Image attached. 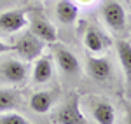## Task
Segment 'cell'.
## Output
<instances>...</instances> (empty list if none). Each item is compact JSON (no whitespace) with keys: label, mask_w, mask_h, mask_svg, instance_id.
<instances>
[{"label":"cell","mask_w":131,"mask_h":124,"mask_svg":"<svg viewBox=\"0 0 131 124\" xmlns=\"http://www.w3.org/2000/svg\"><path fill=\"white\" fill-rule=\"evenodd\" d=\"M14 51L18 52V56H19L21 60H25V61H33V60H37L42 54V51H44V40H40L35 33L26 31V33H23L19 39L16 40Z\"/></svg>","instance_id":"obj_1"},{"label":"cell","mask_w":131,"mask_h":124,"mask_svg":"<svg viewBox=\"0 0 131 124\" xmlns=\"http://www.w3.org/2000/svg\"><path fill=\"white\" fill-rule=\"evenodd\" d=\"M28 25H30V31L35 33L40 40H44V44H54V42L58 40L56 26L52 23H49L40 14H35L33 18H30Z\"/></svg>","instance_id":"obj_2"},{"label":"cell","mask_w":131,"mask_h":124,"mask_svg":"<svg viewBox=\"0 0 131 124\" xmlns=\"http://www.w3.org/2000/svg\"><path fill=\"white\" fill-rule=\"evenodd\" d=\"M101 14H103L105 23L112 30L122 31L126 28V12H124V9H122V5L119 2H115V0L107 2L103 5V9H101Z\"/></svg>","instance_id":"obj_3"},{"label":"cell","mask_w":131,"mask_h":124,"mask_svg":"<svg viewBox=\"0 0 131 124\" xmlns=\"http://www.w3.org/2000/svg\"><path fill=\"white\" fill-rule=\"evenodd\" d=\"M56 121L61 124H84L86 122L81 108H79V96L77 94H72L70 100L60 108V112L56 115Z\"/></svg>","instance_id":"obj_4"},{"label":"cell","mask_w":131,"mask_h":124,"mask_svg":"<svg viewBox=\"0 0 131 124\" xmlns=\"http://www.w3.org/2000/svg\"><path fill=\"white\" fill-rule=\"evenodd\" d=\"M28 25L26 19V10H5L0 14V30L5 33H14V31L23 30Z\"/></svg>","instance_id":"obj_5"},{"label":"cell","mask_w":131,"mask_h":124,"mask_svg":"<svg viewBox=\"0 0 131 124\" xmlns=\"http://www.w3.org/2000/svg\"><path fill=\"white\" fill-rule=\"evenodd\" d=\"M0 77L10 84H19L26 79V66L18 60H7L0 65Z\"/></svg>","instance_id":"obj_6"},{"label":"cell","mask_w":131,"mask_h":124,"mask_svg":"<svg viewBox=\"0 0 131 124\" xmlns=\"http://www.w3.org/2000/svg\"><path fill=\"white\" fill-rule=\"evenodd\" d=\"M110 44H112L110 37H107L105 33H101L98 28L89 26V28L86 30V33H84V46H86L93 54H94V52L105 51Z\"/></svg>","instance_id":"obj_7"},{"label":"cell","mask_w":131,"mask_h":124,"mask_svg":"<svg viewBox=\"0 0 131 124\" xmlns=\"http://www.w3.org/2000/svg\"><path fill=\"white\" fill-rule=\"evenodd\" d=\"M86 68H88V73H89L91 79H94L98 82L107 81L112 73V65L107 58H93L91 56L89 60H88Z\"/></svg>","instance_id":"obj_8"},{"label":"cell","mask_w":131,"mask_h":124,"mask_svg":"<svg viewBox=\"0 0 131 124\" xmlns=\"http://www.w3.org/2000/svg\"><path fill=\"white\" fill-rule=\"evenodd\" d=\"M56 61H58V66L61 68V72H65L67 75H77L79 70H81V65H79V60L75 58V54L65 47H60L56 49V54H54Z\"/></svg>","instance_id":"obj_9"},{"label":"cell","mask_w":131,"mask_h":124,"mask_svg":"<svg viewBox=\"0 0 131 124\" xmlns=\"http://www.w3.org/2000/svg\"><path fill=\"white\" fill-rule=\"evenodd\" d=\"M115 47H117V56L121 60V65L124 68L126 87H128V93L131 94V44L126 40H119L115 44Z\"/></svg>","instance_id":"obj_10"},{"label":"cell","mask_w":131,"mask_h":124,"mask_svg":"<svg viewBox=\"0 0 131 124\" xmlns=\"http://www.w3.org/2000/svg\"><path fill=\"white\" fill-rule=\"evenodd\" d=\"M52 77V61L51 56H39L37 65L33 66V82L46 84Z\"/></svg>","instance_id":"obj_11"},{"label":"cell","mask_w":131,"mask_h":124,"mask_svg":"<svg viewBox=\"0 0 131 124\" xmlns=\"http://www.w3.org/2000/svg\"><path fill=\"white\" fill-rule=\"evenodd\" d=\"M56 93H49V91H39L30 98V107L33 112L37 114H46L49 112L52 103H54Z\"/></svg>","instance_id":"obj_12"},{"label":"cell","mask_w":131,"mask_h":124,"mask_svg":"<svg viewBox=\"0 0 131 124\" xmlns=\"http://www.w3.org/2000/svg\"><path fill=\"white\" fill-rule=\"evenodd\" d=\"M79 16V7L72 0H60L56 5V18L63 25H72Z\"/></svg>","instance_id":"obj_13"},{"label":"cell","mask_w":131,"mask_h":124,"mask_svg":"<svg viewBox=\"0 0 131 124\" xmlns=\"http://www.w3.org/2000/svg\"><path fill=\"white\" fill-rule=\"evenodd\" d=\"M93 117L100 124H112L115 121V108L107 102H98L93 107Z\"/></svg>","instance_id":"obj_14"},{"label":"cell","mask_w":131,"mask_h":124,"mask_svg":"<svg viewBox=\"0 0 131 124\" xmlns=\"http://www.w3.org/2000/svg\"><path fill=\"white\" fill-rule=\"evenodd\" d=\"M19 105V94L14 89H0V112L14 110Z\"/></svg>","instance_id":"obj_15"},{"label":"cell","mask_w":131,"mask_h":124,"mask_svg":"<svg viewBox=\"0 0 131 124\" xmlns=\"http://www.w3.org/2000/svg\"><path fill=\"white\" fill-rule=\"evenodd\" d=\"M0 124H28V121L19 114H14V112H7L5 115L0 117Z\"/></svg>","instance_id":"obj_16"},{"label":"cell","mask_w":131,"mask_h":124,"mask_svg":"<svg viewBox=\"0 0 131 124\" xmlns=\"http://www.w3.org/2000/svg\"><path fill=\"white\" fill-rule=\"evenodd\" d=\"M124 107H126V122L131 124V103L129 102H124Z\"/></svg>","instance_id":"obj_17"},{"label":"cell","mask_w":131,"mask_h":124,"mask_svg":"<svg viewBox=\"0 0 131 124\" xmlns=\"http://www.w3.org/2000/svg\"><path fill=\"white\" fill-rule=\"evenodd\" d=\"M9 51H14V46H7V44H4V42L0 40V54L9 52Z\"/></svg>","instance_id":"obj_18"},{"label":"cell","mask_w":131,"mask_h":124,"mask_svg":"<svg viewBox=\"0 0 131 124\" xmlns=\"http://www.w3.org/2000/svg\"><path fill=\"white\" fill-rule=\"evenodd\" d=\"M91 2H93V0H77V4H84V5H88Z\"/></svg>","instance_id":"obj_19"}]
</instances>
